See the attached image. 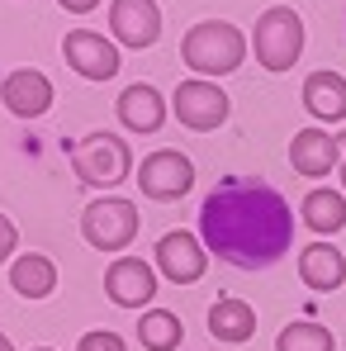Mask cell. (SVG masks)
<instances>
[{
    "mask_svg": "<svg viewBox=\"0 0 346 351\" xmlns=\"http://www.w3.org/2000/svg\"><path fill=\"white\" fill-rule=\"evenodd\" d=\"M199 237L219 261L237 271H266L294 242V214L271 180L228 176L199 204Z\"/></svg>",
    "mask_w": 346,
    "mask_h": 351,
    "instance_id": "1",
    "label": "cell"
},
{
    "mask_svg": "<svg viewBox=\"0 0 346 351\" xmlns=\"http://www.w3.org/2000/svg\"><path fill=\"white\" fill-rule=\"evenodd\" d=\"M242 58H247V34L228 19H199L180 38V62L204 81H219V76L237 71Z\"/></svg>",
    "mask_w": 346,
    "mask_h": 351,
    "instance_id": "2",
    "label": "cell"
},
{
    "mask_svg": "<svg viewBox=\"0 0 346 351\" xmlns=\"http://www.w3.org/2000/svg\"><path fill=\"white\" fill-rule=\"evenodd\" d=\"M71 171L76 180L95 185V190H110L119 180L133 176V147L119 138V133H86L76 147H71Z\"/></svg>",
    "mask_w": 346,
    "mask_h": 351,
    "instance_id": "3",
    "label": "cell"
},
{
    "mask_svg": "<svg viewBox=\"0 0 346 351\" xmlns=\"http://www.w3.org/2000/svg\"><path fill=\"white\" fill-rule=\"evenodd\" d=\"M251 53L266 71H289L304 53V19L289 5H271L256 24H251Z\"/></svg>",
    "mask_w": 346,
    "mask_h": 351,
    "instance_id": "4",
    "label": "cell"
},
{
    "mask_svg": "<svg viewBox=\"0 0 346 351\" xmlns=\"http://www.w3.org/2000/svg\"><path fill=\"white\" fill-rule=\"evenodd\" d=\"M143 228V214L133 199H119V195H105V199H90L81 209V237L86 247L95 252H123Z\"/></svg>",
    "mask_w": 346,
    "mask_h": 351,
    "instance_id": "5",
    "label": "cell"
},
{
    "mask_svg": "<svg viewBox=\"0 0 346 351\" xmlns=\"http://www.w3.org/2000/svg\"><path fill=\"white\" fill-rule=\"evenodd\" d=\"M138 190L147 199H162V204L185 199L195 190V162L185 152H175V147H157V152H147L138 162Z\"/></svg>",
    "mask_w": 346,
    "mask_h": 351,
    "instance_id": "6",
    "label": "cell"
},
{
    "mask_svg": "<svg viewBox=\"0 0 346 351\" xmlns=\"http://www.w3.org/2000/svg\"><path fill=\"white\" fill-rule=\"evenodd\" d=\"M175 123H185L190 133H214L223 119H228V90L219 81H204V76H190L175 86Z\"/></svg>",
    "mask_w": 346,
    "mask_h": 351,
    "instance_id": "7",
    "label": "cell"
},
{
    "mask_svg": "<svg viewBox=\"0 0 346 351\" xmlns=\"http://www.w3.org/2000/svg\"><path fill=\"white\" fill-rule=\"evenodd\" d=\"M62 62L76 76H86V81H110V76H119V62L123 58H119L114 38H105L95 29H71L62 38Z\"/></svg>",
    "mask_w": 346,
    "mask_h": 351,
    "instance_id": "8",
    "label": "cell"
},
{
    "mask_svg": "<svg viewBox=\"0 0 346 351\" xmlns=\"http://www.w3.org/2000/svg\"><path fill=\"white\" fill-rule=\"evenodd\" d=\"M204 266H209L204 237L175 228V233H166L162 242H157V271H162L171 285H195V280L204 276Z\"/></svg>",
    "mask_w": 346,
    "mask_h": 351,
    "instance_id": "9",
    "label": "cell"
},
{
    "mask_svg": "<svg viewBox=\"0 0 346 351\" xmlns=\"http://www.w3.org/2000/svg\"><path fill=\"white\" fill-rule=\"evenodd\" d=\"M53 81L38 71V66H14L5 81H0V100L14 119H38L53 110Z\"/></svg>",
    "mask_w": 346,
    "mask_h": 351,
    "instance_id": "10",
    "label": "cell"
},
{
    "mask_svg": "<svg viewBox=\"0 0 346 351\" xmlns=\"http://www.w3.org/2000/svg\"><path fill=\"white\" fill-rule=\"evenodd\" d=\"M105 294L119 308H143L157 294V271L143 256H114L110 271H105Z\"/></svg>",
    "mask_w": 346,
    "mask_h": 351,
    "instance_id": "11",
    "label": "cell"
},
{
    "mask_svg": "<svg viewBox=\"0 0 346 351\" xmlns=\"http://www.w3.org/2000/svg\"><path fill=\"white\" fill-rule=\"evenodd\" d=\"M110 34L123 48H152L162 38L157 0H110Z\"/></svg>",
    "mask_w": 346,
    "mask_h": 351,
    "instance_id": "12",
    "label": "cell"
},
{
    "mask_svg": "<svg viewBox=\"0 0 346 351\" xmlns=\"http://www.w3.org/2000/svg\"><path fill=\"white\" fill-rule=\"evenodd\" d=\"M119 123L128 128V133H157L162 123H166V95L157 90V86H147V81H133V86H123L119 90V105H114Z\"/></svg>",
    "mask_w": 346,
    "mask_h": 351,
    "instance_id": "13",
    "label": "cell"
},
{
    "mask_svg": "<svg viewBox=\"0 0 346 351\" xmlns=\"http://www.w3.org/2000/svg\"><path fill=\"white\" fill-rule=\"evenodd\" d=\"M289 167L299 176H328L342 167V143L337 133H323V128H299L289 138Z\"/></svg>",
    "mask_w": 346,
    "mask_h": 351,
    "instance_id": "14",
    "label": "cell"
},
{
    "mask_svg": "<svg viewBox=\"0 0 346 351\" xmlns=\"http://www.w3.org/2000/svg\"><path fill=\"white\" fill-rule=\"evenodd\" d=\"M304 110L323 123H342L346 119V76L342 71H308L304 76Z\"/></svg>",
    "mask_w": 346,
    "mask_h": 351,
    "instance_id": "15",
    "label": "cell"
},
{
    "mask_svg": "<svg viewBox=\"0 0 346 351\" xmlns=\"http://www.w3.org/2000/svg\"><path fill=\"white\" fill-rule=\"evenodd\" d=\"M299 280H304L308 290H318V294H332L346 280L342 247H328L323 237H318L313 247H304V252H299Z\"/></svg>",
    "mask_w": 346,
    "mask_h": 351,
    "instance_id": "16",
    "label": "cell"
},
{
    "mask_svg": "<svg viewBox=\"0 0 346 351\" xmlns=\"http://www.w3.org/2000/svg\"><path fill=\"white\" fill-rule=\"evenodd\" d=\"M209 332L219 337V342H228V347H242V342H251L256 337V308L247 304V299H214V308H209Z\"/></svg>",
    "mask_w": 346,
    "mask_h": 351,
    "instance_id": "17",
    "label": "cell"
},
{
    "mask_svg": "<svg viewBox=\"0 0 346 351\" xmlns=\"http://www.w3.org/2000/svg\"><path fill=\"white\" fill-rule=\"evenodd\" d=\"M10 285H14L19 299H48V294L58 290V266H53V256H43V252L14 256V261H10Z\"/></svg>",
    "mask_w": 346,
    "mask_h": 351,
    "instance_id": "18",
    "label": "cell"
},
{
    "mask_svg": "<svg viewBox=\"0 0 346 351\" xmlns=\"http://www.w3.org/2000/svg\"><path fill=\"white\" fill-rule=\"evenodd\" d=\"M299 209H304V223L318 237H332L346 228V195H337V190H308Z\"/></svg>",
    "mask_w": 346,
    "mask_h": 351,
    "instance_id": "19",
    "label": "cell"
},
{
    "mask_svg": "<svg viewBox=\"0 0 346 351\" xmlns=\"http://www.w3.org/2000/svg\"><path fill=\"white\" fill-rule=\"evenodd\" d=\"M180 337H185V328H180V318L171 308H147L138 318V347L143 351H175Z\"/></svg>",
    "mask_w": 346,
    "mask_h": 351,
    "instance_id": "20",
    "label": "cell"
},
{
    "mask_svg": "<svg viewBox=\"0 0 346 351\" xmlns=\"http://www.w3.org/2000/svg\"><path fill=\"white\" fill-rule=\"evenodd\" d=\"M332 347H337V337L323 323H285L275 337V351H332Z\"/></svg>",
    "mask_w": 346,
    "mask_h": 351,
    "instance_id": "21",
    "label": "cell"
},
{
    "mask_svg": "<svg viewBox=\"0 0 346 351\" xmlns=\"http://www.w3.org/2000/svg\"><path fill=\"white\" fill-rule=\"evenodd\" d=\"M76 351H128V342H123L119 332H86V337L76 342Z\"/></svg>",
    "mask_w": 346,
    "mask_h": 351,
    "instance_id": "22",
    "label": "cell"
},
{
    "mask_svg": "<svg viewBox=\"0 0 346 351\" xmlns=\"http://www.w3.org/2000/svg\"><path fill=\"white\" fill-rule=\"evenodd\" d=\"M14 247H19V233H14V223L0 214V266H5V261H14Z\"/></svg>",
    "mask_w": 346,
    "mask_h": 351,
    "instance_id": "23",
    "label": "cell"
},
{
    "mask_svg": "<svg viewBox=\"0 0 346 351\" xmlns=\"http://www.w3.org/2000/svg\"><path fill=\"white\" fill-rule=\"evenodd\" d=\"M58 5H62V10H71V14H90L100 0H58Z\"/></svg>",
    "mask_w": 346,
    "mask_h": 351,
    "instance_id": "24",
    "label": "cell"
},
{
    "mask_svg": "<svg viewBox=\"0 0 346 351\" xmlns=\"http://www.w3.org/2000/svg\"><path fill=\"white\" fill-rule=\"evenodd\" d=\"M337 143H342V185H346V133H337Z\"/></svg>",
    "mask_w": 346,
    "mask_h": 351,
    "instance_id": "25",
    "label": "cell"
},
{
    "mask_svg": "<svg viewBox=\"0 0 346 351\" xmlns=\"http://www.w3.org/2000/svg\"><path fill=\"white\" fill-rule=\"evenodd\" d=\"M0 351H14V342H10V337H5V332H0Z\"/></svg>",
    "mask_w": 346,
    "mask_h": 351,
    "instance_id": "26",
    "label": "cell"
},
{
    "mask_svg": "<svg viewBox=\"0 0 346 351\" xmlns=\"http://www.w3.org/2000/svg\"><path fill=\"white\" fill-rule=\"evenodd\" d=\"M34 351H53V347H34Z\"/></svg>",
    "mask_w": 346,
    "mask_h": 351,
    "instance_id": "27",
    "label": "cell"
}]
</instances>
